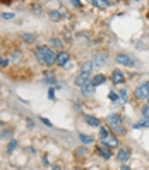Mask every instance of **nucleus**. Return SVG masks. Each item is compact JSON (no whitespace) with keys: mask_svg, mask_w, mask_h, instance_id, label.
Segmentation results:
<instances>
[{"mask_svg":"<svg viewBox=\"0 0 149 170\" xmlns=\"http://www.w3.org/2000/svg\"><path fill=\"white\" fill-rule=\"evenodd\" d=\"M106 122H108V125L113 129V132H117V134H125V127L122 125V117H120L118 114L108 115V117H106Z\"/></svg>","mask_w":149,"mask_h":170,"instance_id":"f257e3e1","label":"nucleus"},{"mask_svg":"<svg viewBox=\"0 0 149 170\" xmlns=\"http://www.w3.org/2000/svg\"><path fill=\"white\" fill-rule=\"evenodd\" d=\"M115 60H117V64H120V66H127V67L134 66V59L130 55H127V53H118Z\"/></svg>","mask_w":149,"mask_h":170,"instance_id":"f03ea898","label":"nucleus"},{"mask_svg":"<svg viewBox=\"0 0 149 170\" xmlns=\"http://www.w3.org/2000/svg\"><path fill=\"white\" fill-rule=\"evenodd\" d=\"M69 62H70V57H69L67 52H59V53H57L55 64H59V66H62V67H67Z\"/></svg>","mask_w":149,"mask_h":170,"instance_id":"7ed1b4c3","label":"nucleus"},{"mask_svg":"<svg viewBox=\"0 0 149 170\" xmlns=\"http://www.w3.org/2000/svg\"><path fill=\"white\" fill-rule=\"evenodd\" d=\"M136 96L137 98H149V82H142L141 86H137Z\"/></svg>","mask_w":149,"mask_h":170,"instance_id":"20e7f679","label":"nucleus"},{"mask_svg":"<svg viewBox=\"0 0 149 170\" xmlns=\"http://www.w3.org/2000/svg\"><path fill=\"white\" fill-rule=\"evenodd\" d=\"M106 60H108V55H106V53H98V55L93 59V66L101 67V66H105V64H106Z\"/></svg>","mask_w":149,"mask_h":170,"instance_id":"39448f33","label":"nucleus"},{"mask_svg":"<svg viewBox=\"0 0 149 170\" xmlns=\"http://www.w3.org/2000/svg\"><path fill=\"white\" fill-rule=\"evenodd\" d=\"M101 144H103V146H106V148H110V150H111V148H117L118 146V141H117V137H115V136H108V137H105V139H103V143H101Z\"/></svg>","mask_w":149,"mask_h":170,"instance_id":"423d86ee","label":"nucleus"},{"mask_svg":"<svg viewBox=\"0 0 149 170\" xmlns=\"http://www.w3.org/2000/svg\"><path fill=\"white\" fill-rule=\"evenodd\" d=\"M48 50H50L48 46H38V48H36V57H38V60H39V62H45Z\"/></svg>","mask_w":149,"mask_h":170,"instance_id":"0eeeda50","label":"nucleus"},{"mask_svg":"<svg viewBox=\"0 0 149 170\" xmlns=\"http://www.w3.org/2000/svg\"><path fill=\"white\" fill-rule=\"evenodd\" d=\"M123 72L122 71H113L111 72V82H113V84H122L123 82Z\"/></svg>","mask_w":149,"mask_h":170,"instance_id":"6e6552de","label":"nucleus"},{"mask_svg":"<svg viewBox=\"0 0 149 170\" xmlns=\"http://www.w3.org/2000/svg\"><path fill=\"white\" fill-rule=\"evenodd\" d=\"M88 81H89V74H84V72H81V74H79L77 77H75V84L81 86V88L88 84Z\"/></svg>","mask_w":149,"mask_h":170,"instance_id":"1a4fd4ad","label":"nucleus"},{"mask_svg":"<svg viewBox=\"0 0 149 170\" xmlns=\"http://www.w3.org/2000/svg\"><path fill=\"white\" fill-rule=\"evenodd\" d=\"M129 157H130V151L127 150V148H123V150H120V151H118L117 160H118V162H122V163H125V162L129 160Z\"/></svg>","mask_w":149,"mask_h":170,"instance_id":"9d476101","label":"nucleus"},{"mask_svg":"<svg viewBox=\"0 0 149 170\" xmlns=\"http://www.w3.org/2000/svg\"><path fill=\"white\" fill-rule=\"evenodd\" d=\"M98 153H100L103 158H110L111 157V150H110V148H106V146H103V144L98 146Z\"/></svg>","mask_w":149,"mask_h":170,"instance_id":"9b49d317","label":"nucleus"},{"mask_svg":"<svg viewBox=\"0 0 149 170\" xmlns=\"http://www.w3.org/2000/svg\"><path fill=\"white\" fill-rule=\"evenodd\" d=\"M55 52H53L52 48L48 50V53H46V59H45V64L46 66H53V64H55Z\"/></svg>","mask_w":149,"mask_h":170,"instance_id":"f8f14e48","label":"nucleus"},{"mask_svg":"<svg viewBox=\"0 0 149 170\" xmlns=\"http://www.w3.org/2000/svg\"><path fill=\"white\" fill-rule=\"evenodd\" d=\"M86 122H88L89 125H93V127H98L100 125V119H96V117H93V115H86Z\"/></svg>","mask_w":149,"mask_h":170,"instance_id":"ddd939ff","label":"nucleus"},{"mask_svg":"<svg viewBox=\"0 0 149 170\" xmlns=\"http://www.w3.org/2000/svg\"><path fill=\"white\" fill-rule=\"evenodd\" d=\"M91 71H93V62H84L81 67V72H84V74H91Z\"/></svg>","mask_w":149,"mask_h":170,"instance_id":"4468645a","label":"nucleus"},{"mask_svg":"<svg viewBox=\"0 0 149 170\" xmlns=\"http://www.w3.org/2000/svg\"><path fill=\"white\" fill-rule=\"evenodd\" d=\"M103 82H105V76L98 74V76H94V79H93V82H91V84H93L94 88H96L98 84H103Z\"/></svg>","mask_w":149,"mask_h":170,"instance_id":"2eb2a0df","label":"nucleus"},{"mask_svg":"<svg viewBox=\"0 0 149 170\" xmlns=\"http://www.w3.org/2000/svg\"><path fill=\"white\" fill-rule=\"evenodd\" d=\"M82 95H91V93L94 91V86L93 84H86V86H82Z\"/></svg>","mask_w":149,"mask_h":170,"instance_id":"dca6fc26","label":"nucleus"},{"mask_svg":"<svg viewBox=\"0 0 149 170\" xmlns=\"http://www.w3.org/2000/svg\"><path fill=\"white\" fill-rule=\"evenodd\" d=\"M50 19H52V21H60L62 14L59 12V10H52V12H50Z\"/></svg>","mask_w":149,"mask_h":170,"instance_id":"f3484780","label":"nucleus"},{"mask_svg":"<svg viewBox=\"0 0 149 170\" xmlns=\"http://www.w3.org/2000/svg\"><path fill=\"white\" fill-rule=\"evenodd\" d=\"M79 139H81L84 144H89V143H93V137H91V136H86V134H79Z\"/></svg>","mask_w":149,"mask_h":170,"instance_id":"a211bd4d","label":"nucleus"},{"mask_svg":"<svg viewBox=\"0 0 149 170\" xmlns=\"http://www.w3.org/2000/svg\"><path fill=\"white\" fill-rule=\"evenodd\" d=\"M93 5H96V7H106V5H111V2H101V0H93Z\"/></svg>","mask_w":149,"mask_h":170,"instance_id":"6ab92c4d","label":"nucleus"},{"mask_svg":"<svg viewBox=\"0 0 149 170\" xmlns=\"http://www.w3.org/2000/svg\"><path fill=\"white\" fill-rule=\"evenodd\" d=\"M34 38H36V36L31 35V33H24V35H23V40H24V41H28V43L34 41Z\"/></svg>","mask_w":149,"mask_h":170,"instance_id":"aec40b11","label":"nucleus"},{"mask_svg":"<svg viewBox=\"0 0 149 170\" xmlns=\"http://www.w3.org/2000/svg\"><path fill=\"white\" fill-rule=\"evenodd\" d=\"M147 125H149V120L144 119V120H141V122H136V124H134V127L139 129V127H147Z\"/></svg>","mask_w":149,"mask_h":170,"instance_id":"412c9836","label":"nucleus"},{"mask_svg":"<svg viewBox=\"0 0 149 170\" xmlns=\"http://www.w3.org/2000/svg\"><path fill=\"white\" fill-rule=\"evenodd\" d=\"M108 136H110V132H108V129L101 127V129H100V137H101V141H103L105 137H108Z\"/></svg>","mask_w":149,"mask_h":170,"instance_id":"4be33fe9","label":"nucleus"},{"mask_svg":"<svg viewBox=\"0 0 149 170\" xmlns=\"http://www.w3.org/2000/svg\"><path fill=\"white\" fill-rule=\"evenodd\" d=\"M50 45H52V46H57V48H62L60 40H55V38H52V40H50Z\"/></svg>","mask_w":149,"mask_h":170,"instance_id":"5701e85b","label":"nucleus"},{"mask_svg":"<svg viewBox=\"0 0 149 170\" xmlns=\"http://www.w3.org/2000/svg\"><path fill=\"white\" fill-rule=\"evenodd\" d=\"M16 148H17V141H10V143H9V153H10V151H14Z\"/></svg>","mask_w":149,"mask_h":170,"instance_id":"b1692460","label":"nucleus"},{"mask_svg":"<svg viewBox=\"0 0 149 170\" xmlns=\"http://www.w3.org/2000/svg\"><path fill=\"white\" fill-rule=\"evenodd\" d=\"M142 115H144V119H146V120H149V107H144Z\"/></svg>","mask_w":149,"mask_h":170,"instance_id":"393cba45","label":"nucleus"},{"mask_svg":"<svg viewBox=\"0 0 149 170\" xmlns=\"http://www.w3.org/2000/svg\"><path fill=\"white\" fill-rule=\"evenodd\" d=\"M2 17H3V19H12V17H14V14H10V12H5V14H2Z\"/></svg>","mask_w":149,"mask_h":170,"instance_id":"a878e982","label":"nucleus"},{"mask_svg":"<svg viewBox=\"0 0 149 170\" xmlns=\"http://www.w3.org/2000/svg\"><path fill=\"white\" fill-rule=\"evenodd\" d=\"M120 96H122V100L127 98V91H125V89H120Z\"/></svg>","mask_w":149,"mask_h":170,"instance_id":"bb28decb","label":"nucleus"},{"mask_svg":"<svg viewBox=\"0 0 149 170\" xmlns=\"http://www.w3.org/2000/svg\"><path fill=\"white\" fill-rule=\"evenodd\" d=\"M110 100H113V102H118V96L115 95V93H110Z\"/></svg>","mask_w":149,"mask_h":170,"instance_id":"cd10ccee","label":"nucleus"},{"mask_svg":"<svg viewBox=\"0 0 149 170\" xmlns=\"http://www.w3.org/2000/svg\"><path fill=\"white\" fill-rule=\"evenodd\" d=\"M7 66V60L5 59H2V57H0V67H5Z\"/></svg>","mask_w":149,"mask_h":170,"instance_id":"c85d7f7f","label":"nucleus"},{"mask_svg":"<svg viewBox=\"0 0 149 170\" xmlns=\"http://www.w3.org/2000/svg\"><path fill=\"white\" fill-rule=\"evenodd\" d=\"M48 96H50V98H53V96H55V93H53V89H50V91H48Z\"/></svg>","mask_w":149,"mask_h":170,"instance_id":"c756f323","label":"nucleus"},{"mask_svg":"<svg viewBox=\"0 0 149 170\" xmlns=\"http://www.w3.org/2000/svg\"><path fill=\"white\" fill-rule=\"evenodd\" d=\"M77 155H86V150H77Z\"/></svg>","mask_w":149,"mask_h":170,"instance_id":"7c9ffc66","label":"nucleus"},{"mask_svg":"<svg viewBox=\"0 0 149 170\" xmlns=\"http://www.w3.org/2000/svg\"><path fill=\"white\" fill-rule=\"evenodd\" d=\"M122 170H130V168L127 167V165H123V167H122Z\"/></svg>","mask_w":149,"mask_h":170,"instance_id":"2f4dec72","label":"nucleus"},{"mask_svg":"<svg viewBox=\"0 0 149 170\" xmlns=\"http://www.w3.org/2000/svg\"><path fill=\"white\" fill-rule=\"evenodd\" d=\"M53 170H60V167H53Z\"/></svg>","mask_w":149,"mask_h":170,"instance_id":"473e14b6","label":"nucleus"},{"mask_svg":"<svg viewBox=\"0 0 149 170\" xmlns=\"http://www.w3.org/2000/svg\"><path fill=\"white\" fill-rule=\"evenodd\" d=\"M147 100H149V98H147ZM147 107H149V105H147Z\"/></svg>","mask_w":149,"mask_h":170,"instance_id":"72a5a7b5","label":"nucleus"}]
</instances>
